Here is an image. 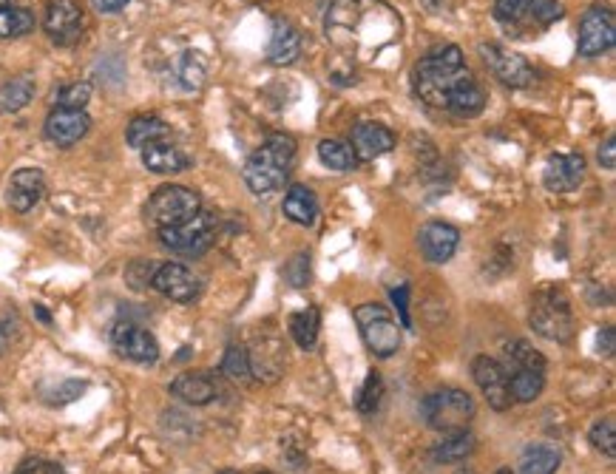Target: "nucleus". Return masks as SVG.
<instances>
[{
  "label": "nucleus",
  "instance_id": "12",
  "mask_svg": "<svg viewBox=\"0 0 616 474\" xmlns=\"http://www.w3.org/2000/svg\"><path fill=\"white\" fill-rule=\"evenodd\" d=\"M151 287L157 290L159 296H165V299L188 304V301L199 299V293H202V279L196 276L191 267H185V264L179 262H168L159 264L157 270H154Z\"/></svg>",
  "mask_w": 616,
  "mask_h": 474
},
{
  "label": "nucleus",
  "instance_id": "21",
  "mask_svg": "<svg viewBox=\"0 0 616 474\" xmlns=\"http://www.w3.org/2000/svg\"><path fill=\"white\" fill-rule=\"evenodd\" d=\"M142 162H145V168H148L151 174L168 176V174H179V171H185L191 159L185 157V154L176 148L174 142L162 140V142H154V145H145V148H142Z\"/></svg>",
  "mask_w": 616,
  "mask_h": 474
},
{
  "label": "nucleus",
  "instance_id": "2",
  "mask_svg": "<svg viewBox=\"0 0 616 474\" xmlns=\"http://www.w3.org/2000/svg\"><path fill=\"white\" fill-rule=\"evenodd\" d=\"M469 74L458 46H440L415 66V94L426 106L446 108L452 88Z\"/></svg>",
  "mask_w": 616,
  "mask_h": 474
},
{
  "label": "nucleus",
  "instance_id": "50",
  "mask_svg": "<svg viewBox=\"0 0 616 474\" xmlns=\"http://www.w3.org/2000/svg\"><path fill=\"white\" fill-rule=\"evenodd\" d=\"M494 474H514V472H511V469H506V466H503V469H497V472H494Z\"/></svg>",
  "mask_w": 616,
  "mask_h": 474
},
{
  "label": "nucleus",
  "instance_id": "9",
  "mask_svg": "<svg viewBox=\"0 0 616 474\" xmlns=\"http://www.w3.org/2000/svg\"><path fill=\"white\" fill-rule=\"evenodd\" d=\"M111 347L117 355H123L134 364H154L159 358V344L154 335L148 333L145 327L120 318L114 327H111Z\"/></svg>",
  "mask_w": 616,
  "mask_h": 474
},
{
  "label": "nucleus",
  "instance_id": "33",
  "mask_svg": "<svg viewBox=\"0 0 616 474\" xmlns=\"http://www.w3.org/2000/svg\"><path fill=\"white\" fill-rule=\"evenodd\" d=\"M318 330H321V316H318L316 307H307L296 316H290V335H293V341L299 344L301 350L316 347Z\"/></svg>",
  "mask_w": 616,
  "mask_h": 474
},
{
  "label": "nucleus",
  "instance_id": "43",
  "mask_svg": "<svg viewBox=\"0 0 616 474\" xmlns=\"http://www.w3.org/2000/svg\"><path fill=\"white\" fill-rule=\"evenodd\" d=\"M15 474H66V472H63V466L54 463V460H46V457H26Z\"/></svg>",
  "mask_w": 616,
  "mask_h": 474
},
{
  "label": "nucleus",
  "instance_id": "3",
  "mask_svg": "<svg viewBox=\"0 0 616 474\" xmlns=\"http://www.w3.org/2000/svg\"><path fill=\"white\" fill-rule=\"evenodd\" d=\"M296 162V142L287 134H270L245 165V182L253 194L267 196L279 191Z\"/></svg>",
  "mask_w": 616,
  "mask_h": 474
},
{
  "label": "nucleus",
  "instance_id": "52",
  "mask_svg": "<svg viewBox=\"0 0 616 474\" xmlns=\"http://www.w3.org/2000/svg\"><path fill=\"white\" fill-rule=\"evenodd\" d=\"M216 474H239V472H233V469H222V472H216Z\"/></svg>",
  "mask_w": 616,
  "mask_h": 474
},
{
  "label": "nucleus",
  "instance_id": "39",
  "mask_svg": "<svg viewBox=\"0 0 616 474\" xmlns=\"http://www.w3.org/2000/svg\"><path fill=\"white\" fill-rule=\"evenodd\" d=\"M591 443H594V449L597 452H602V455L608 457V460H614L616 457V423L614 418H605V421H597L594 426H591Z\"/></svg>",
  "mask_w": 616,
  "mask_h": 474
},
{
  "label": "nucleus",
  "instance_id": "24",
  "mask_svg": "<svg viewBox=\"0 0 616 474\" xmlns=\"http://www.w3.org/2000/svg\"><path fill=\"white\" fill-rule=\"evenodd\" d=\"M282 211L293 225L310 228V225H316L318 216L316 194H313L310 188H304V185H293V188L287 191V196H284Z\"/></svg>",
  "mask_w": 616,
  "mask_h": 474
},
{
  "label": "nucleus",
  "instance_id": "41",
  "mask_svg": "<svg viewBox=\"0 0 616 474\" xmlns=\"http://www.w3.org/2000/svg\"><path fill=\"white\" fill-rule=\"evenodd\" d=\"M284 279L290 281L293 287H307V281H310V256L296 253L284 267Z\"/></svg>",
  "mask_w": 616,
  "mask_h": 474
},
{
  "label": "nucleus",
  "instance_id": "53",
  "mask_svg": "<svg viewBox=\"0 0 616 474\" xmlns=\"http://www.w3.org/2000/svg\"><path fill=\"white\" fill-rule=\"evenodd\" d=\"M3 6H9V0H0V9H3Z\"/></svg>",
  "mask_w": 616,
  "mask_h": 474
},
{
  "label": "nucleus",
  "instance_id": "14",
  "mask_svg": "<svg viewBox=\"0 0 616 474\" xmlns=\"http://www.w3.org/2000/svg\"><path fill=\"white\" fill-rule=\"evenodd\" d=\"M480 54L486 60V66L492 69V74L511 88H528L534 83V69L528 66V60L523 54L511 52L506 46H480Z\"/></svg>",
  "mask_w": 616,
  "mask_h": 474
},
{
  "label": "nucleus",
  "instance_id": "26",
  "mask_svg": "<svg viewBox=\"0 0 616 474\" xmlns=\"http://www.w3.org/2000/svg\"><path fill=\"white\" fill-rule=\"evenodd\" d=\"M250 358V372L256 378H264V381H276L282 375L284 367V352L279 347V341H259L256 350L247 352Z\"/></svg>",
  "mask_w": 616,
  "mask_h": 474
},
{
  "label": "nucleus",
  "instance_id": "11",
  "mask_svg": "<svg viewBox=\"0 0 616 474\" xmlns=\"http://www.w3.org/2000/svg\"><path fill=\"white\" fill-rule=\"evenodd\" d=\"M616 43V18L608 6H591L580 23V54L597 57Z\"/></svg>",
  "mask_w": 616,
  "mask_h": 474
},
{
  "label": "nucleus",
  "instance_id": "42",
  "mask_svg": "<svg viewBox=\"0 0 616 474\" xmlns=\"http://www.w3.org/2000/svg\"><path fill=\"white\" fill-rule=\"evenodd\" d=\"M83 392H86L83 381H60V387L46 392V401H52V404H69V401H77Z\"/></svg>",
  "mask_w": 616,
  "mask_h": 474
},
{
  "label": "nucleus",
  "instance_id": "4",
  "mask_svg": "<svg viewBox=\"0 0 616 474\" xmlns=\"http://www.w3.org/2000/svg\"><path fill=\"white\" fill-rule=\"evenodd\" d=\"M531 330L543 335L554 344H565L574 338V310L571 299L565 296L560 287H543L534 299H531Z\"/></svg>",
  "mask_w": 616,
  "mask_h": 474
},
{
  "label": "nucleus",
  "instance_id": "29",
  "mask_svg": "<svg viewBox=\"0 0 616 474\" xmlns=\"http://www.w3.org/2000/svg\"><path fill=\"white\" fill-rule=\"evenodd\" d=\"M475 452V435H469L466 429L463 432H452L440 440L438 446L432 449V460L435 463H460Z\"/></svg>",
  "mask_w": 616,
  "mask_h": 474
},
{
  "label": "nucleus",
  "instance_id": "44",
  "mask_svg": "<svg viewBox=\"0 0 616 474\" xmlns=\"http://www.w3.org/2000/svg\"><path fill=\"white\" fill-rule=\"evenodd\" d=\"M526 12V0H494V15L503 23H517Z\"/></svg>",
  "mask_w": 616,
  "mask_h": 474
},
{
  "label": "nucleus",
  "instance_id": "13",
  "mask_svg": "<svg viewBox=\"0 0 616 474\" xmlns=\"http://www.w3.org/2000/svg\"><path fill=\"white\" fill-rule=\"evenodd\" d=\"M472 378L475 384L483 392V398L489 401L492 409L497 412H506L514 401H511L509 392V375H506V367L492 358V355H477L472 361Z\"/></svg>",
  "mask_w": 616,
  "mask_h": 474
},
{
  "label": "nucleus",
  "instance_id": "49",
  "mask_svg": "<svg viewBox=\"0 0 616 474\" xmlns=\"http://www.w3.org/2000/svg\"><path fill=\"white\" fill-rule=\"evenodd\" d=\"M6 344H9V333H6V327H3V321H0V352L6 350Z\"/></svg>",
  "mask_w": 616,
  "mask_h": 474
},
{
  "label": "nucleus",
  "instance_id": "18",
  "mask_svg": "<svg viewBox=\"0 0 616 474\" xmlns=\"http://www.w3.org/2000/svg\"><path fill=\"white\" fill-rule=\"evenodd\" d=\"M418 242H421L426 262L446 264L452 256H455V250H458L460 230L452 228V225H446V222H426L421 228Z\"/></svg>",
  "mask_w": 616,
  "mask_h": 474
},
{
  "label": "nucleus",
  "instance_id": "36",
  "mask_svg": "<svg viewBox=\"0 0 616 474\" xmlns=\"http://www.w3.org/2000/svg\"><path fill=\"white\" fill-rule=\"evenodd\" d=\"M381 398H384V378H381V372L372 369V372H367V381L358 389L355 409H358L361 415H372V412H378Z\"/></svg>",
  "mask_w": 616,
  "mask_h": 474
},
{
  "label": "nucleus",
  "instance_id": "32",
  "mask_svg": "<svg viewBox=\"0 0 616 474\" xmlns=\"http://www.w3.org/2000/svg\"><path fill=\"white\" fill-rule=\"evenodd\" d=\"M318 159H321L330 171H338V174L355 171V165H358V157L352 154L350 142H341V140L318 142Z\"/></svg>",
  "mask_w": 616,
  "mask_h": 474
},
{
  "label": "nucleus",
  "instance_id": "27",
  "mask_svg": "<svg viewBox=\"0 0 616 474\" xmlns=\"http://www.w3.org/2000/svg\"><path fill=\"white\" fill-rule=\"evenodd\" d=\"M171 137V128L165 120H159L154 114H142V117H134L128 123V131H125V140L131 148H145V145H154V142H162Z\"/></svg>",
  "mask_w": 616,
  "mask_h": 474
},
{
  "label": "nucleus",
  "instance_id": "25",
  "mask_svg": "<svg viewBox=\"0 0 616 474\" xmlns=\"http://www.w3.org/2000/svg\"><path fill=\"white\" fill-rule=\"evenodd\" d=\"M560 463H563V455H560L557 446H551V443H531V446H526L520 452L517 469H520V474H557Z\"/></svg>",
  "mask_w": 616,
  "mask_h": 474
},
{
  "label": "nucleus",
  "instance_id": "46",
  "mask_svg": "<svg viewBox=\"0 0 616 474\" xmlns=\"http://www.w3.org/2000/svg\"><path fill=\"white\" fill-rule=\"evenodd\" d=\"M597 347H599V352L605 355V358H611V355H614V350H616V333H614V327H605V330L599 333Z\"/></svg>",
  "mask_w": 616,
  "mask_h": 474
},
{
  "label": "nucleus",
  "instance_id": "40",
  "mask_svg": "<svg viewBox=\"0 0 616 474\" xmlns=\"http://www.w3.org/2000/svg\"><path fill=\"white\" fill-rule=\"evenodd\" d=\"M91 100V86L88 83H71L60 88L57 94V108H74V111H86Z\"/></svg>",
  "mask_w": 616,
  "mask_h": 474
},
{
  "label": "nucleus",
  "instance_id": "30",
  "mask_svg": "<svg viewBox=\"0 0 616 474\" xmlns=\"http://www.w3.org/2000/svg\"><path fill=\"white\" fill-rule=\"evenodd\" d=\"M174 74H176V80H179V86L185 88V91H196V88H202V83H205V74H208L205 54H199V52L179 54V60H176V66H174Z\"/></svg>",
  "mask_w": 616,
  "mask_h": 474
},
{
  "label": "nucleus",
  "instance_id": "28",
  "mask_svg": "<svg viewBox=\"0 0 616 474\" xmlns=\"http://www.w3.org/2000/svg\"><path fill=\"white\" fill-rule=\"evenodd\" d=\"M509 375V392L511 401L531 404L534 398H540V392L546 387V372L537 369H506Z\"/></svg>",
  "mask_w": 616,
  "mask_h": 474
},
{
  "label": "nucleus",
  "instance_id": "48",
  "mask_svg": "<svg viewBox=\"0 0 616 474\" xmlns=\"http://www.w3.org/2000/svg\"><path fill=\"white\" fill-rule=\"evenodd\" d=\"M131 0H94V9L103 12V15H114V12H123Z\"/></svg>",
  "mask_w": 616,
  "mask_h": 474
},
{
  "label": "nucleus",
  "instance_id": "17",
  "mask_svg": "<svg viewBox=\"0 0 616 474\" xmlns=\"http://www.w3.org/2000/svg\"><path fill=\"white\" fill-rule=\"evenodd\" d=\"M350 148L352 154L358 157V162H372V159L384 157L395 148V134L389 131L387 125L358 123L352 128Z\"/></svg>",
  "mask_w": 616,
  "mask_h": 474
},
{
  "label": "nucleus",
  "instance_id": "37",
  "mask_svg": "<svg viewBox=\"0 0 616 474\" xmlns=\"http://www.w3.org/2000/svg\"><path fill=\"white\" fill-rule=\"evenodd\" d=\"M222 372L228 375L230 381H236V384H247L250 378H253V372H250V358H247V350L245 347H228V352H225V358H222Z\"/></svg>",
  "mask_w": 616,
  "mask_h": 474
},
{
  "label": "nucleus",
  "instance_id": "16",
  "mask_svg": "<svg viewBox=\"0 0 616 474\" xmlns=\"http://www.w3.org/2000/svg\"><path fill=\"white\" fill-rule=\"evenodd\" d=\"M91 128L86 111H74V108H54L52 114L46 117V137L57 145V148H71L83 140Z\"/></svg>",
  "mask_w": 616,
  "mask_h": 474
},
{
  "label": "nucleus",
  "instance_id": "8",
  "mask_svg": "<svg viewBox=\"0 0 616 474\" xmlns=\"http://www.w3.org/2000/svg\"><path fill=\"white\" fill-rule=\"evenodd\" d=\"M216 228H219L216 216L208 211H199L191 219L179 222V225L159 230V242L168 250L179 253V256H199V253H205L213 245Z\"/></svg>",
  "mask_w": 616,
  "mask_h": 474
},
{
  "label": "nucleus",
  "instance_id": "19",
  "mask_svg": "<svg viewBox=\"0 0 616 474\" xmlns=\"http://www.w3.org/2000/svg\"><path fill=\"white\" fill-rule=\"evenodd\" d=\"M46 194V176L40 168H20L9 179V205L18 213H26L35 208L37 202Z\"/></svg>",
  "mask_w": 616,
  "mask_h": 474
},
{
  "label": "nucleus",
  "instance_id": "6",
  "mask_svg": "<svg viewBox=\"0 0 616 474\" xmlns=\"http://www.w3.org/2000/svg\"><path fill=\"white\" fill-rule=\"evenodd\" d=\"M202 211V199L185 185H162L145 202V219L157 230L179 225Z\"/></svg>",
  "mask_w": 616,
  "mask_h": 474
},
{
  "label": "nucleus",
  "instance_id": "51",
  "mask_svg": "<svg viewBox=\"0 0 616 474\" xmlns=\"http://www.w3.org/2000/svg\"><path fill=\"white\" fill-rule=\"evenodd\" d=\"M455 474H477L475 469H460V472H455Z\"/></svg>",
  "mask_w": 616,
  "mask_h": 474
},
{
  "label": "nucleus",
  "instance_id": "31",
  "mask_svg": "<svg viewBox=\"0 0 616 474\" xmlns=\"http://www.w3.org/2000/svg\"><path fill=\"white\" fill-rule=\"evenodd\" d=\"M35 97V83L29 77H15L0 86V114H15L26 108Z\"/></svg>",
  "mask_w": 616,
  "mask_h": 474
},
{
  "label": "nucleus",
  "instance_id": "22",
  "mask_svg": "<svg viewBox=\"0 0 616 474\" xmlns=\"http://www.w3.org/2000/svg\"><path fill=\"white\" fill-rule=\"evenodd\" d=\"M216 384L213 378H208L205 372H185V375H176L174 384H171V395L185 401L191 406H205L211 404L216 398Z\"/></svg>",
  "mask_w": 616,
  "mask_h": 474
},
{
  "label": "nucleus",
  "instance_id": "45",
  "mask_svg": "<svg viewBox=\"0 0 616 474\" xmlns=\"http://www.w3.org/2000/svg\"><path fill=\"white\" fill-rule=\"evenodd\" d=\"M599 162L608 168V171H614L616 168V140L614 137H608L605 140V145H599Z\"/></svg>",
  "mask_w": 616,
  "mask_h": 474
},
{
  "label": "nucleus",
  "instance_id": "54",
  "mask_svg": "<svg viewBox=\"0 0 616 474\" xmlns=\"http://www.w3.org/2000/svg\"><path fill=\"white\" fill-rule=\"evenodd\" d=\"M264 474H270V472H264Z\"/></svg>",
  "mask_w": 616,
  "mask_h": 474
},
{
  "label": "nucleus",
  "instance_id": "47",
  "mask_svg": "<svg viewBox=\"0 0 616 474\" xmlns=\"http://www.w3.org/2000/svg\"><path fill=\"white\" fill-rule=\"evenodd\" d=\"M406 293H409V287H398V290H392V301L398 304V313H401V321H404V327H409L412 321H409V307H406Z\"/></svg>",
  "mask_w": 616,
  "mask_h": 474
},
{
  "label": "nucleus",
  "instance_id": "23",
  "mask_svg": "<svg viewBox=\"0 0 616 474\" xmlns=\"http://www.w3.org/2000/svg\"><path fill=\"white\" fill-rule=\"evenodd\" d=\"M483 108H486V91L480 88V83H477L472 74H466L458 86L452 88L449 103H446V111H452V114H458V117H466V120H469V117H477Z\"/></svg>",
  "mask_w": 616,
  "mask_h": 474
},
{
  "label": "nucleus",
  "instance_id": "10",
  "mask_svg": "<svg viewBox=\"0 0 616 474\" xmlns=\"http://www.w3.org/2000/svg\"><path fill=\"white\" fill-rule=\"evenodd\" d=\"M43 29L57 46H74L83 35V6H80V0H49Z\"/></svg>",
  "mask_w": 616,
  "mask_h": 474
},
{
  "label": "nucleus",
  "instance_id": "15",
  "mask_svg": "<svg viewBox=\"0 0 616 474\" xmlns=\"http://www.w3.org/2000/svg\"><path fill=\"white\" fill-rule=\"evenodd\" d=\"M585 176V157L582 154H551L543 168V185L551 194L574 191Z\"/></svg>",
  "mask_w": 616,
  "mask_h": 474
},
{
  "label": "nucleus",
  "instance_id": "7",
  "mask_svg": "<svg viewBox=\"0 0 616 474\" xmlns=\"http://www.w3.org/2000/svg\"><path fill=\"white\" fill-rule=\"evenodd\" d=\"M355 324L364 344L378 358H392L401 347V327L384 304H361L355 307Z\"/></svg>",
  "mask_w": 616,
  "mask_h": 474
},
{
  "label": "nucleus",
  "instance_id": "5",
  "mask_svg": "<svg viewBox=\"0 0 616 474\" xmlns=\"http://www.w3.org/2000/svg\"><path fill=\"white\" fill-rule=\"evenodd\" d=\"M421 415L429 429L452 435V432H463L475 418V401L463 389L443 387L423 398Z\"/></svg>",
  "mask_w": 616,
  "mask_h": 474
},
{
  "label": "nucleus",
  "instance_id": "35",
  "mask_svg": "<svg viewBox=\"0 0 616 474\" xmlns=\"http://www.w3.org/2000/svg\"><path fill=\"white\" fill-rule=\"evenodd\" d=\"M35 29V15L29 9L3 6L0 9V37H23Z\"/></svg>",
  "mask_w": 616,
  "mask_h": 474
},
{
  "label": "nucleus",
  "instance_id": "34",
  "mask_svg": "<svg viewBox=\"0 0 616 474\" xmlns=\"http://www.w3.org/2000/svg\"><path fill=\"white\" fill-rule=\"evenodd\" d=\"M506 369H537L546 372V358L534 350L528 341H511L506 344Z\"/></svg>",
  "mask_w": 616,
  "mask_h": 474
},
{
  "label": "nucleus",
  "instance_id": "20",
  "mask_svg": "<svg viewBox=\"0 0 616 474\" xmlns=\"http://www.w3.org/2000/svg\"><path fill=\"white\" fill-rule=\"evenodd\" d=\"M301 54V35L290 20H273V37L267 46V60L273 66H293Z\"/></svg>",
  "mask_w": 616,
  "mask_h": 474
},
{
  "label": "nucleus",
  "instance_id": "1",
  "mask_svg": "<svg viewBox=\"0 0 616 474\" xmlns=\"http://www.w3.org/2000/svg\"><path fill=\"white\" fill-rule=\"evenodd\" d=\"M327 40L355 63H375L401 43V18L384 0H335L324 20Z\"/></svg>",
  "mask_w": 616,
  "mask_h": 474
},
{
  "label": "nucleus",
  "instance_id": "38",
  "mask_svg": "<svg viewBox=\"0 0 616 474\" xmlns=\"http://www.w3.org/2000/svg\"><path fill=\"white\" fill-rule=\"evenodd\" d=\"M523 18L534 20L537 26H551L563 18V3L560 0H526Z\"/></svg>",
  "mask_w": 616,
  "mask_h": 474
}]
</instances>
